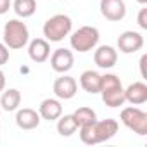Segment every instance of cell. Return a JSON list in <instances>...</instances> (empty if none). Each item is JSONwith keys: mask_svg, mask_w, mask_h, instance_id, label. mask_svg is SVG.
I'll use <instances>...</instances> for the list:
<instances>
[{"mask_svg": "<svg viewBox=\"0 0 147 147\" xmlns=\"http://www.w3.org/2000/svg\"><path fill=\"white\" fill-rule=\"evenodd\" d=\"M73 21L66 14H55L49 18L43 24V36L47 42H61L71 33Z\"/></svg>", "mask_w": 147, "mask_h": 147, "instance_id": "277c9868", "label": "cell"}, {"mask_svg": "<svg viewBox=\"0 0 147 147\" xmlns=\"http://www.w3.org/2000/svg\"><path fill=\"white\" fill-rule=\"evenodd\" d=\"M100 14L107 21H113V23L125 19L126 16L125 0H100Z\"/></svg>", "mask_w": 147, "mask_h": 147, "instance_id": "9c48e42d", "label": "cell"}, {"mask_svg": "<svg viewBox=\"0 0 147 147\" xmlns=\"http://www.w3.org/2000/svg\"><path fill=\"white\" fill-rule=\"evenodd\" d=\"M94 61L100 69H111L118 62V52L111 45H100L94 52Z\"/></svg>", "mask_w": 147, "mask_h": 147, "instance_id": "8fae6325", "label": "cell"}, {"mask_svg": "<svg viewBox=\"0 0 147 147\" xmlns=\"http://www.w3.org/2000/svg\"><path fill=\"white\" fill-rule=\"evenodd\" d=\"M99 30L95 26H82L78 28L75 33L71 35L69 43L73 47V50H78V52H90L97 47L99 43Z\"/></svg>", "mask_w": 147, "mask_h": 147, "instance_id": "5b68a950", "label": "cell"}, {"mask_svg": "<svg viewBox=\"0 0 147 147\" xmlns=\"http://www.w3.org/2000/svg\"><path fill=\"white\" fill-rule=\"evenodd\" d=\"M78 130V123L73 118V114H61L57 118V133L61 137H71L73 133H76Z\"/></svg>", "mask_w": 147, "mask_h": 147, "instance_id": "ac0fdd59", "label": "cell"}, {"mask_svg": "<svg viewBox=\"0 0 147 147\" xmlns=\"http://www.w3.org/2000/svg\"><path fill=\"white\" fill-rule=\"evenodd\" d=\"M52 90H54V94H55L57 99H61V100H69V99H73V97L76 95V92H78V83H76V80L73 78V76H67V75H64V73H62V76H59V78L54 82Z\"/></svg>", "mask_w": 147, "mask_h": 147, "instance_id": "52a82bcc", "label": "cell"}, {"mask_svg": "<svg viewBox=\"0 0 147 147\" xmlns=\"http://www.w3.org/2000/svg\"><path fill=\"white\" fill-rule=\"evenodd\" d=\"M38 114H40V118H43L47 121H55L62 114V106H61L59 99H45V100H42V104L38 107Z\"/></svg>", "mask_w": 147, "mask_h": 147, "instance_id": "9a60e30c", "label": "cell"}, {"mask_svg": "<svg viewBox=\"0 0 147 147\" xmlns=\"http://www.w3.org/2000/svg\"><path fill=\"white\" fill-rule=\"evenodd\" d=\"M5 88V73L0 69V92H4Z\"/></svg>", "mask_w": 147, "mask_h": 147, "instance_id": "d4e9b609", "label": "cell"}, {"mask_svg": "<svg viewBox=\"0 0 147 147\" xmlns=\"http://www.w3.org/2000/svg\"><path fill=\"white\" fill-rule=\"evenodd\" d=\"M0 106H2L4 111L7 113H12V111H18L19 106H21V92L18 88H9L2 94L0 97Z\"/></svg>", "mask_w": 147, "mask_h": 147, "instance_id": "e0dca14e", "label": "cell"}, {"mask_svg": "<svg viewBox=\"0 0 147 147\" xmlns=\"http://www.w3.org/2000/svg\"><path fill=\"white\" fill-rule=\"evenodd\" d=\"M9 57H11L9 47H7L5 43H2V42H0V66H4V64L9 61Z\"/></svg>", "mask_w": 147, "mask_h": 147, "instance_id": "44dd1931", "label": "cell"}, {"mask_svg": "<svg viewBox=\"0 0 147 147\" xmlns=\"http://www.w3.org/2000/svg\"><path fill=\"white\" fill-rule=\"evenodd\" d=\"M119 119H121V123H123L128 130H131L133 133L142 135V137L147 135V113H145V111L130 106V107L121 109Z\"/></svg>", "mask_w": 147, "mask_h": 147, "instance_id": "8992f818", "label": "cell"}, {"mask_svg": "<svg viewBox=\"0 0 147 147\" xmlns=\"http://www.w3.org/2000/svg\"><path fill=\"white\" fill-rule=\"evenodd\" d=\"M75 64V55L69 49H55L50 55V66L55 73H67Z\"/></svg>", "mask_w": 147, "mask_h": 147, "instance_id": "30bf717a", "label": "cell"}, {"mask_svg": "<svg viewBox=\"0 0 147 147\" xmlns=\"http://www.w3.org/2000/svg\"><path fill=\"white\" fill-rule=\"evenodd\" d=\"M73 118L76 119L78 128H80V126H85V125H88V123L95 121V119H97V114H95V111H94L92 107L83 106V107H78L75 113H73Z\"/></svg>", "mask_w": 147, "mask_h": 147, "instance_id": "ffe728a7", "label": "cell"}, {"mask_svg": "<svg viewBox=\"0 0 147 147\" xmlns=\"http://www.w3.org/2000/svg\"><path fill=\"white\" fill-rule=\"evenodd\" d=\"M40 114L38 111L31 109V107H23L16 113V125L21 130H35L40 125Z\"/></svg>", "mask_w": 147, "mask_h": 147, "instance_id": "4fadbf2b", "label": "cell"}, {"mask_svg": "<svg viewBox=\"0 0 147 147\" xmlns=\"http://www.w3.org/2000/svg\"><path fill=\"white\" fill-rule=\"evenodd\" d=\"M99 94L102 95V102L107 107H119L125 104V88L121 85V80L116 75H104L100 82V90Z\"/></svg>", "mask_w": 147, "mask_h": 147, "instance_id": "7a4b0ae2", "label": "cell"}, {"mask_svg": "<svg viewBox=\"0 0 147 147\" xmlns=\"http://www.w3.org/2000/svg\"><path fill=\"white\" fill-rule=\"evenodd\" d=\"M28 55L33 62H45L50 57V43L45 38H35L28 45Z\"/></svg>", "mask_w": 147, "mask_h": 147, "instance_id": "7c38bea8", "label": "cell"}, {"mask_svg": "<svg viewBox=\"0 0 147 147\" xmlns=\"http://www.w3.org/2000/svg\"><path fill=\"white\" fill-rule=\"evenodd\" d=\"M12 9H14L16 16H19L23 19L31 18L36 12V0H14Z\"/></svg>", "mask_w": 147, "mask_h": 147, "instance_id": "d6986e66", "label": "cell"}, {"mask_svg": "<svg viewBox=\"0 0 147 147\" xmlns=\"http://www.w3.org/2000/svg\"><path fill=\"white\" fill-rule=\"evenodd\" d=\"M61 2H62V0H61Z\"/></svg>", "mask_w": 147, "mask_h": 147, "instance_id": "4316f807", "label": "cell"}, {"mask_svg": "<svg viewBox=\"0 0 147 147\" xmlns=\"http://www.w3.org/2000/svg\"><path fill=\"white\" fill-rule=\"evenodd\" d=\"M137 23L142 30H147V7H142L138 16H137Z\"/></svg>", "mask_w": 147, "mask_h": 147, "instance_id": "7402d4cb", "label": "cell"}, {"mask_svg": "<svg viewBox=\"0 0 147 147\" xmlns=\"http://www.w3.org/2000/svg\"><path fill=\"white\" fill-rule=\"evenodd\" d=\"M144 47V36L138 31H123L118 36V49L123 54H135Z\"/></svg>", "mask_w": 147, "mask_h": 147, "instance_id": "ba28073f", "label": "cell"}, {"mask_svg": "<svg viewBox=\"0 0 147 147\" xmlns=\"http://www.w3.org/2000/svg\"><path fill=\"white\" fill-rule=\"evenodd\" d=\"M125 102L131 106H140L147 102V85L144 82H135L125 88Z\"/></svg>", "mask_w": 147, "mask_h": 147, "instance_id": "5bb4252c", "label": "cell"}, {"mask_svg": "<svg viewBox=\"0 0 147 147\" xmlns=\"http://www.w3.org/2000/svg\"><path fill=\"white\" fill-rule=\"evenodd\" d=\"M11 5H12V0H0V16L7 14Z\"/></svg>", "mask_w": 147, "mask_h": 147, "instance_id": "603a6c76", "label": "cell"}, {"mask_svg": "<svg viewBox=\"0 0 147 147\" xmlns=\"http://www.w3.org/2000/svg\"><path fill=\"white\" fill-rule=\"evenodd\" d=\"M100 82H102V75H99L97 71H92V69L83 71L82 76H80V85L88 94H99Z\"/></svg>", "mask_w": 147, "mask_h": 147, "instance_id": "2e32d148", "label": "cell"}, {"mask_svg": "<svg viewBox=\"0 0 147 147\" xmlns=\"http://www.w3.org/2000/svg\"><path fill=\"white\" fill-rule=\"evenodd\" d=\"M118 128H119V125L113 118L102 119V121L95 119L85 126H80V138L87 145H95V144H100V142L113 138L118 133Z\"/></svg>", "mask_w": 147, "mask_h": 147, "instance_id": "6da1fadb", "label": "cell"}, {"mask_svg": "<svg viewBox=\"0 0 147 147\" xmlns=\"http://www.w3.org/2000/svg\"><path fill=\"white\" fill-rule=\"evenodd\" d=\"M145 62H147V55L144 54L140 57V75H142V78H145Z\"/></svg>", "mask_w": 147, "mask_h": 147, "instance_id": "cb8c5ba5", "label": "cell"}, {"mask_svg": "<svg viewBox=\"0 0 147 147\" xmlns=\"http://www.w3.org/2000/svg\"><path fill=\"white\" fill-rule=\"evenodd\" d=\"M137 2H138L140 5H145V4H147V0H137Z\"/></svg>", "mask_w": 147, "mask_h": 147, "instance_id": "484cf974", "label": "cell"}, {"mask_svg": "<svg viewBox=\"0 0 147 147\" xmlns=\"http://www.w3.org/2000/svg\"><path fill=\"white\" fill-rule=\"evenodd\" d=\"M28 42H30V30L23 21L11 19V21L5 23V26H4V43L9 49H12V50L23 49Z\"/></svg>", "mask_w": 147, "mask_h": 147, "instance_id": "3957f363", "label": "cell"}]
</instances>
